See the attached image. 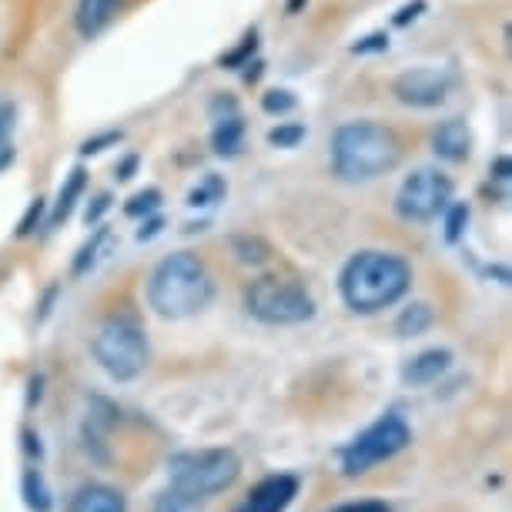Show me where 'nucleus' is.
I'll return each instance as SVG.
<instances>
[{"label": "nucleus", "instance_id": "f257e3e1", "mask_svg": "<svg viewBox=\"0 0 512 512\" xmlns=\"http://www.w3.org/2000/svg\"><path fill=\"white\" fill-rule=\"evenodd\" d=\"M412 288V265L395 251H359L345 262L338 275L342 302L355 315H379L385 308L399 305Z\"/></svg>", "mask_w": 512, "mask_h": 512}, {"label": "nucleus", "instance_id": "f03ea898", "mask_svg": "<svg viewBox=\"0 0 512 512\" xmlns=\"http://www.w3.org/2000/svg\"><path fill=\"white\" fill-rule=\"evenodd\" d=\"M215 298V282H211L205 262L195 251H175L161 258L148 278V305L161 318H191Z\"/></svg>", "mask_w": 512, "mask_h": 512}, {"label": "nucleus", "instance_id": "7ed1b4c3", "mask_svg": "<svg viewBox=\"0 0 512 512\" xmlns=\"http://www.w3.org/2000/svg\"><path fill=\"white\" fill-rule=\"evenodd\" d=\"M402 161V144L379 121H349L332 138V171L342 181H375Z\"/></svg>", "mask_w": 512, "mask_h": 512}, {"label": "nucleus", "instance_id": "20e7f679", "mask_svg": "<svg viewBox=\"0 0 512 512\" xmlns=\"http://www.w3.org/2000/svg\"><path fill=\"white\" fill-rule=\"evenodd\" d=\"M94 362L111 375L114 382H134L148 369L151 345L144 335L141 318L134 312H111L94 332L91 342Z\"/></svg>", "mask_w": 512, "mask_h": 512}, {"label": "nucleus", "instance_id": "39448f33", "mask_svg": "<svg viewBox=\"0 0 512 512\" xmlns=\"http://www.w3.org/2000/svg\"><path fill=\"white\" fill-rule=\"evenodd\" d=\"M238 476H241V456L228 446L185 449L168 459V486L205 502L235 486Z\"/></svg>", "mask_w": 512, "mask_h": 512}, {"label": "nucleus", "instance_id": "423d86ee", "mask_svg": "<svg viewBox=\"0 0 512 512\" xmlns=\"http://www.w3.org/2000/svg\"><path fill=\"white\" fill-rule=\"evenodd\" d=\"M409 446H412V425L405 422V415L399 409H389L369 429H362L352 442H345L338 449V466H342V476L359 479L375 466H382V462L402 456Z\"/></svg>", "mask_w": 512, "mask_h": 512}, {"label": "nucleus", "instance_id": "0eeeda50", "mask_svg": "<svg viewBox=\"0 0 512 512\" xmlns=\"http://www.w3.org/2000/svg\"><path fill=\"white\" fill-rule=\"evenodd\" d=\"M245 308L251 318H258L262 325L288 328V325H305L315 318V298L305 285L292 282V278L262 275L245 288Z\"/></svg>", "mask_w": 512, "mask_h": 512}, {"label": "nucleus", "instance_id": "6e6552de", "mask_svg": "<svg viewBox=\"0 0 512 512\" xmlns=\"http://www.w3.org/2000/svg\"><path fill=\"white\" fill-rule=\"evenodd\" d=\"M452 201V178L442 175L439 168H415L402 181L395 195V211L405 221H432L439 218Z\"/></svg>", "mask_w": 512, "mask_h": 512}, {"label": "nucleus", "instance_id": "1a4fd4ad", "mask_svg": "<svg viewBox=\"0 0 512 512\" xmlns=\"http://www.w3.org/2000/svg\"><path fill=\"white\" fill-rule=\"evenodd\" d=\"M452 77L439 67H412V71L399 74L392 81V94L399 98L405 108H439L449 98Z\"/></svg>", "mask_w": 512, "mask_h": 512}, {"label": "nucleus", "instance_id": "9d476101", "mask_svg": "<svg viewBox=\"0 0 512 512\" xmlns=\"http://www.w3.org/2000/svg\"><path fill=\"white\" fill-rule=\"evenodd\" d=\"M298 489H302V479L292 476V472H272L262 482H255L248 489V496L231 512H288Z\"/></svg>", "mask_w": 512, "mask_h": 512}, {"label": "nucleus", "instance_id": "9b49d317", "mask_svg": "<svg viewBox=\"0 0 512 512\" xmlns=\"http://www.w3.org/2000/svg\"><path fill=\"white\" fill-rule=\"evenodd\" d=\"M67 512H128V499L104 482H84L67 499Z\"/></svg>", "mask_w": 512, "mask_h": 512}, {"label": "nucleus", "instance_id": "f8f14e48", "mask_svg": "<svg viewBox=\"0 0 512 512\" xmlns=\"http://www.w3.org/2000/svg\"><path fill=\"white\" fill-rule=\"evenodd\" d=\"M452 362H456V355H452L449 349H425L402 365V382L412 385V389H419V385H432L452 369Z\"/></svg>", "mask_w": 512, "mask_h": 512}, {"label": "nucleus", "instance_id": "ddd939ff", "mask_svg": "<svg viewBox=\"0 0 512 512\" xmlns=\"http://www.w3.org/2000/svg\"><path fill=\"white\" fill-rule=\"evenodd\" d=\"M128 0H77L74 11V27L81 37H98L101 31H108L111 21L118 17Z\"/></svg>", "mask_w": 512, "mask_h": 512}, {"label": "nucleus", "instance_id": "4468645a", "mask_svg": "<svg viewBox=\"0 0 512 512\" xmlns=\"http://www.w3.org/2000/svg\"><path fill=\"white\" fill-rule=\"evenodd\" d=\"M432 151H436L442 161H452V164L466 161L469 154H472V131H469V124L459 121V118L442 121L439 128L432 131Z\"/></svg>", "mask_w": 512, "mask_h": 512}, {"label": "nucleus", "instance_id": "2eb2a0df", "mask_svg": "<svg viewBox=\"0 0 512 512\" xmlns=\"http://www.w3.org/2000/svg\"><path fill=\"white\" fill-rule=\"evenodd\" d=\"M21 496H24V506L31 509V512H54V492H51V486H47L44 472L37 469V466L24 469Z\"/></svg>", "mask_w": 512, "mask_h": 512}, {"label": "nucleus", "instance_id": "dca6fc26", "mask_svg": "<svg viewBox=\"0 0 512 512\" xmlns=\"http://www.w3.org/2000/svg\"><path fill=\"white\" fill-rule=\"evenodd\" d=\"M84 185H88V175H84V168H74L71 178L64 181L61 195H57V205L51 211V221H47V228H61L67 218H71V211L77 205V198L84 195Z\"/></svg>", "mask_w": 512, "mask_h": 512}, {"label": "nucleus", "instance_id": "f3484780", "mask_svg": "<svg viewBox=\"0 0 512 512\" xmlns=\"http://www.w3.org/2000/svg\"><path fill=\"white\" fill-rule=\"evenodd\" d=\"M432 322H436V312H432L429 302H412L405 305L399 318H395V335L402 338H415V335H425L432 328Z\"/></svg>", "mask_w": 512, "mask_h": 512}, {"label": "nucleus", "instance_id": "a211bd4d", "mask_svg": "<svg viewBox=\"0 0 512 512\" xmlns=\"http://www.w3.org/2000/svg\"><path fill=\"white\" fill-rule=\"evenodd\" d=\"M241 138H245V121H241V114H228V118L215 121L211 144H215L218 154H238Z\"/></svg>", "mask_w": 512, "mask_h": 512}, {"label": "nucleus", "instance_id": "6ab92c4d", "mask_svg": "<svg viewBox=\"0 0 512 512\" xmlns=\"http://www.w3.org/2000/svg\"><path fill=\"white\" fill-rule=\"evenodd\" d=\"M151 512H205V499H195L175 486L161 489L151 502Z\"/></svg>", "mask_w": 512, "mask_h": 512}, {"label": "nucleus", "instance_id": "aec40b11", "mask_svg": "<svg viewBox=\"0 0 512 512\" xmlns=\"http://www.w3.org/2000/svg\"><path fill=\"white\" fill-rule=\"evenodd\" d=\"M111 238V228L108 225H98V231L91 235V241H84L81 245V251H77V258H74V265H71V272L74 275H88L94 265H98V251H101V245L104 241Z\"/></svg>", "mask_w": 512, "mask_h": 512}, {"label": "nucleus", "instance_id": "412c9836", "mask_svg": "<svg viewBox=\"0 0 512 512\" xmlns=\"http://www.w3.org/2000/svg\"><path fill=\"white\" fill-rule=\"evenodd\" d=\"M14 161V104L0 101V171Z\"/></svg>", "mask_w": 512, "mask_h": 512}, {"label": "nucleus", "instance_id": "4be33fe9", "mask_svg": "<svg viewBox=\"0 0 512 512\" xmlns=\"http://www.w3.org/2000/svg\"><path fill=\"white\" fill-rule=\"evenodd\" d=\"M225 178H218V175H208L205 181H201L198 188H191V195H188V208H208V205H215V201L225 198Z\"/></svg>", "mask_w": 512, "mask_h": 512}, {"label": "nucleus", "instance_id": "5701e85b", "mask_svg": "<svg viewBox=\"0 0 512 512\" xmlns=\"http://www.w3.org/2000/svg\"><path fill=\"white\" fill-rule=\"evenodd\" d=\"M235 255L245 265H265L272 258V248L262 238H235Z\"/></svg>", "mask_w": 512, "mask_h": 512}, {"label": "nucleus", "instance_id": "b1692460", "mask_svg": "<svg viewBox=\"0 0 512 512\" xmlns=\"http://www.w3.org/2000/svg\"><path fill=\"white\" fill-rule=\"evenodd\" d=\"M161 208V191L158 188H144V191H138L128 205H124V215H131V218H148V215H154V211Z\"/></svg>", "mask_w": 512, "mask_h": 512}, {"label": "nucleus", "instance_id": "393cba45", "mask_svg": "<svg viewBox=\"0 0 512 512\" xmlns=\"http://www.w3.org/2000/svg\"><path fill=\"white\" fill-rule=\"evenodd\" d=\"M446 241L449 245H456V241L462 238V231H466V225H469V205H462V201H456V205H446Z\"/></svg>", "mask_w": 512, "mask_h": 512}, {"label": "nucleus", "instance_id": "a878e982", "mask_svg": "<svg viewBox=\"0 0 512 512\" xmlns=\"http://www.w3.org/2000/svg\"><path fill=\"white\" fill-rule=\"evenodd\" d=\"M255 51H258V31H248L245 37H241V44L235 47V51L221 54V67H245Z\"/></svg>", "mask_w": 512, "mask_h": 512}, {"label": "nucleus", "instance_id": "bb28decb", "mask_svg": "<svg viewBox=\"0 0 512 512\" xmlns=\"http://www.w3.org/2000/svg\"><path fill=\"white\" fill-rule=\"evenodd\" d=\"M298 141H305V124H278L275 131H268V144L275 148H295Z\"/></svg>", "mask_w": 512, "mask_h": 512}, {"label": "nucleus", "instance_id": "cd10ccee", "mask_svg": "<svg viewBox=\"0 0 512 512\" xmlns=\"http://www.w3.org/2000/svg\"><path fill=\"white\" fill-rule=\"evenodd\" d=\"M325 512H395L385 499H352V502H338V506Z\"/></svg>", "mask_w": 512, "mask_h": 512}, {"label": "nucleus", "instance_id": "c85d7f7f", "mask_svg": "<svg viewBox=\"0 0 512 512\" xmlns=\"http://www.w3.org/2000/svg\"><path fill=\"white\" fill-rule=\"evenodd\" d=\"M295 94L292 91H268L265 98H262V108L268 114H288V111H295Z\"/></svg>", "mask_w": 512, "mask_h": 512}, {"label": "nucleus", "instance_id": "c756f323", "mask_svg": "<svg viewBox=\"0 0 512 512\" xmlns=\"http://www.w3.org/2000/svg\"><path fill=\"white\" fill-rule=\"evenodd\" d=\"M44 208H47V201H44V198H34V201H31V208H27V215L21 218V225H17V238L34 235V228L41 225V218H44Z\"/></svg>", "mask_w": 512, "mask_h": 512}, {"label": "nucleus", "instance_id": "7c9ffc66", "mask_svg": "<svg viewBox=\"0 0 512 512\" xmlns=\"http://www.w3.org/2000/svg\"><path fill=\"white\" fill-rule=\"evenodd\" d=\"M21 449H24V456L34 462V466H41L44 462V442H41V436H37L34 429H21Z\"/></svg>", "mask_w": 512, "mask_h": 512}, {"label": "nucleus", "instance_id": "2f4dec72", "mask_svg": "<svg viewBox=\"0 0 512 512\" xmlns=\"http://www.w3.org/2000/svg\"><path fill=\"white\" fill-rule=\"evenodd\" d=\"M124 138L121 131H104V134H98V138H88L81 144V154H101V151H108L111 144H118Z\"/></svg>", "mask_w": 512, "mask_h": 512}, {"label": "nucleus", "instance_id": "473e14b6", "mask_svg": "<svg viewBox=\"0 0 512 512\" xmlns=\"http://www.w3.org/2000/svg\"><path fill=\"white\" fill-rule=\"evenodd\" d=\"M44 375L37 372V375H31V379H27V402H24V409L27 412H34L37 405H41V399H44Z\"/></svg>", "mask_w": 512, "mask_h": 512}, {"label": "nucleus", "instance_id": "72a5a7b5", "mask_svg": "<svg viewBox=\"0 0 512 512\" xmlns=\"http://www.w3.org/2000/svg\"><path fill=\"white\" fill-rule=\"evenodd\" d=\"M385 47H389V37L369 34V37H362L359 44H352V54H375V51H385Z\"/></svg>", "mask_w": 512, "mask_h": 512}, {"label": "nucleus", "instance_id": "f704fd0d", "mask_svg": "<svg viewBox=\"0 0 512 512\" xmlns=\"http://www.w3.org/2000/svg\"><path fill=\"white\" fill-rule=\"evenodd\" d=\"M111 201H114L111 195H98V198H94L91 205H88V211H84V221H88V225H98L104 211L111 208Z\"/></svg>", "mask_w": 512, "mask_h": 512}, {"label": "nucleus", "instance_id": "c9c22d12", "mask_svg": "<svg viewBox=\"0 0 512 512\" xmlns=\"http://www.w3.org/2000/svg\"><path fill=\"white\" fill-rule=\"evenodd\" d=\"M422 11H425V0H412V4H405L402 11L392 17V24H395V27H405L409 21H415V17H419Z\"/></svg>", "mask_w": 512, "mask_h": 512}, {"label": "nucleus", "instance_id": "e433bc0d", "mask_svg": "<svg viewBox=\"0 0 512 512\" xmlns=\"http://www.w3.org/2000/svg\"><path fill=\"white\" fill-rule=\"evenodd\" d=\"M211 118H228V114H238V104H235V98H225V94H218L215 101H211Z\"/></svg>", "mask_w": 512, "mask_h": 512}, {"label": "nucleus", "instance_id": "4c0bfd02", "mask_svg": "<svg viewBox=\"0 0 512 512\" xmlns=\"http://www.w3.org/2000/svg\"><path fill=\"white\" fill-rule=\"evenodd\" d=\"M57 295H61V288L57 285H51L44 292V298H41V312H37V325L41 322H47V318H51V312H54V302H57Z\"/></svg>", "mask_w": 512, "mask_h": 512}, {"label": "nucleus", "instance_id": "58836bf2", "mask_svg": "<svg viewBox=\"0 0 512 512\" xmlns=\"http://www.w3.org/2000/svg\"><path fill=\"white\" fill-rule=\"evenodd\" d=\"M138 154H128V158H124L121 164H118V171H114V178L118 181H131L134 178V171H138Z\"/></svg>", "mask_w": 512, "mask_h": 512}, {"label": "nucleus", "instance_id": "ea45409f", "mask_svg": "<svg viewBox=\"0 0 512 512\" xmlns=\"http://www.w3.org/2000/svg\"><path fill=\"white\" fill-rule=\"evenodd\" d=\"M161 228H164V221H161L158 215H148V218H144L141 231H138V241H151L154 235H158Z\"/></svg>", "mask_w": 512, "mask_h": 512}, {"label": "nucleus", "instance_id": "a19ab883", "mask_svg": "<svg viewBox=\"0 0 512 512\" xmlns=\"http://www.w3.org/2000/svg\"><path fill=\"white\" fill-rule=\"evenodd\" d=\"M509 175H512V164H509V158H496V161H492V178L506 185Z\"/></svg>", "mask_w": 512, "mask_h": 512}, {"label": "nucleus", "instance_id": "79ce46f5", "mask_svg": "<svg viewBox=\"0 0 512 512\" xmlns=\"http://www.w3.org/2000/svg\"><path fill=\"white\" fill-rule=\"evenodd\" d=\"M305 4V0H288V14H295L298 11V7H302Z\"/></svg>", "mask_w": 512, "mask_h": 512}]
</instances>
